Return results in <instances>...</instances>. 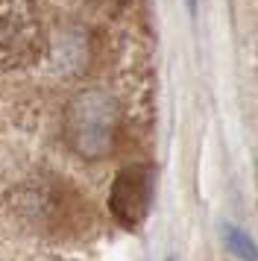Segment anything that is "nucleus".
<instances>
[{
    "mask_svg": "<svg viewBox=\"0 0 258 261\" xmlns=\"http://www.w3.org/2000/svg\"><path fill=\"white\" fill-rule=\"evenodd\" d=\"M112 3H126V0H112Z\"/></svg>",
    "mask_w": 258,
    "mask_h": 261,
    "instance_id": "nucleus-5",
    "label": "nucleus"
},
{
    "mask_svg": "<svg viewBox=\"0 0 258 261\" xmlns=\"http://www.w3.org/2000/svg\"><path fill=\"white\" fill-rule=\"evenodd\" d=\"M185 6H188V12L197 18V9H199V0H185Z\"/></svg>",
    "mask_w": 258,
    "mask_h": 261,
    "instance_id": "nucleus-4",
    "label": "nucleus"
},
{
    "mask_svg": "<svg viewBox=\"0 0 258 261\" xmlns=\"http://www.w3.org/2000/svg\"><path fill=\"white\" fill-rule=\"evenodd\" d=\"M152 188H156V173L150 165H126L123 170H117L109 191V208L117 223H144L152 205Z\"/></svg>",
    "mask_w": 258,
    "mask_h": 261,
    "instance_id": "nucleus-2",
    "label": "nucleus"
},
{
    "mask_svg": "<svg viewBox=\"0 0 258 261\" xmlns=\"http://www.w3.org/2000/svg\"><path fill=\"white\" fill-rule=\"evenodd\" d=\"M117 123H120V109H117L115 97L100 88H91L70 100L65 129H68L70 147L80 155L103 159L115 147Z\"/></svg>",
    "mask_w": 258,
    "mask_h": 261,
    "instance_id": "nucleus-1",
    "label": "nucleus"
},
{
    "mask_svg": "<svg viewBox=\"0 0 258 261\" xmlns=\"http://www.w3.org/2000/svg\"><path fill=\"white\" fill-rule=\"evenodd\" d=\"M164 261H173V258H164Z\"/></svg>",
    "mask_w": 258,
    "mask_h": 261,
    "instance_id": "nucleus-6",
    "label": "nucleus"
},
{
    "mask_svg": "<svg viewBox=\"0 0 258 261\" xmlns=\"http://www.w3.org/2000/svg\"><path fill=\"white\" fill-rule=\"evenodd\" d=\"M220 238H223L226 249L232 252L235 258L258 261V244L249 238V232H244V229H238V226H232V223H226V220H223V223H220Z\"/></svg>",
    "mask_w": 258,
    "mask_h": 261,
    "instance_id": "nucleus-3",
    "label": "nucleus"
}]
</instances>
